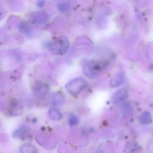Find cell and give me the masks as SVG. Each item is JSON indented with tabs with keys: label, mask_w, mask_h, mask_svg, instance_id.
<instances>
[{
	"label": "cell",
	"mask_w": 153,
	"mask_h": 153,
	"mask_svg": "<svg viewBox=\"0 0 153 153\" xmlns=\"http://www.w3.org/2000/svg\"><path fill=\"white\" fill-rule=\"evenodd\" d=\"M87 86V81L83 78H78L70 81L67 85V90L72 94H77Z\"/></svg>",
	"instance_id": "obj_1"
},
{
	"label": "cell",
	"mask_w": 153,
	"mask_h": 153,
	"mask_svg": "<svg viewBox=\"0 0 153 153\" xmlns=\"http://www.w3.org/2000/svg\"><path fill=\"white\" fill-rule=\"evenodd\" d=\"M68 41L66 38H64L63 40H56L50 46V49L52 51V52H56V53H63L66 52V51L68 49Z\"/></svg>",
	"instance_id": "obj_2"
},
{
	"label": "cell",
	"mask_w": 153,
	"mask_h": 153,
	"mask_svg": "<svg viewBox=\"0 0 153 153\" xmlns=\"http://www.w3.org/2000/svg\"><path fill=\"white\" fill-rule=\"evenodd\" d=\"M100 69L96 62H89L84 67V72L85 74L90 77L96 76L100 72Z\"/></svg>",
	"instance_id": "obj_3"
},
{
	"label": "cell",
	"mask_w": 153,
	"mask_h": 153,
	"mask_svg": "<svg viewBox=\"0 0 153 153\" xmlns=\"http://www.w3.org/2000/svg\"><path fill=\"white\" fill-rule=\"evenodd\" d=\"M128 97V91L125 89H121L117 91L112 97V102L114 103L121 102Z\"/></svg>",
	"instance_id": "obj_4"
},
{
	"label": "cell",
	"mask_w": 153,
	"mask_h": 153,
	"mask_svg": "<svg viewBox=\"0 0 153 153\" xmlns=\"http://www.w3.org/2000/svg\"><path fill=\"white\" fill-rule=\"evenodd\" d=\"M124 79V74L123 73H120L114 79H112L111 82V87H117L123 83Z\"/></svg>",
	"instance_id": "obj_5"
},
{
	"label": "cell",
	"mask_w": 153,
	"mask_h": 153,
	"mask_svg": "<svg viewBox=\"0 0 153 153\" xmlns=\"http://www.w3.org/2000/svg\"><path fill=\"white\" fill-rule=\"evenodd\" d=\"M140 122L143 124H149L152 122V117L149 113H144L140 117Z\"/></svg>",
	"instance_id": "obj_6"
},
{
	"label": "cell",
	"mask_w": 153,
	"mask_h": 153,
	"mask_svg": "<svg viewBox=\"0 0 153 153\" xmlns=\"http://www.w3.org/2000/svg\"><path fill=\"white\" fill-rule=\"evenodd\" d=\"M77 122H78V120H77V118L76 117H71L70 118V125H74V124H76V123H77Z\"/></svg>",
	"instance_id": "obj_7"
}]
</instances>
